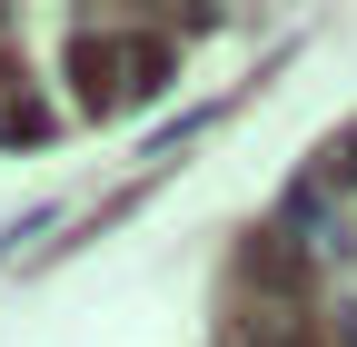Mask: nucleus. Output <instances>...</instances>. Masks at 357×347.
<instances>
[{
  "instance_id": "f257e3e1",
  "label": "nucleus",
  "mask_w": 357,
  "mask_h": 347,
  "mask_svg": "<svg viewBox=\"0 0 357 347\" xmlns=\"http://www.w3.org/2000/svg\"><path fill=\"white\" fill-rule=\"evenodd\" d=\"M70 79H79V100H89V109H119V90H129V70H119L109 40H79V50H70Z\"/></svg>"
}]
</instances>
